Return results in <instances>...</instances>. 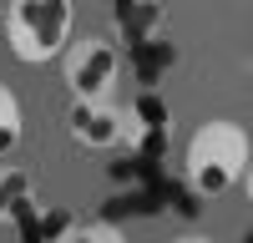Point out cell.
Listing matches in <instances>:
<instances>
[{"instance_id": "cell-10", "label": "cell", "mask_w": 253, "mask_h": 243, "mask_svg": "<svg viewBox=\"0 0 253 243\" xmlns=\"http://www.w3.org/2000/svg\"><path fill=\"white\" fill-rule=\"evenodd\" d=\"M0 20H5V5H0Z\"/></svg>"}, {"instance_id": "cell-4", "label": "cell", "mask_w": 253, "mask_h": 243, "mask_svg": "<svg viewBox=\"0 0 253 243\" xmlns=\"http://www.w3.org/2000/svg\"><path fill=\"white\" fill-rule=\"evenodd\" d=\"M66 137L81 152H117L137 142V112L122 101H71Z\"/></svg>"}, {"instance_id": "cell-1", "label": "cell", "mask_w": 253, "mask_h": 243, "mask_svg": "<svg viewBox=\"0 0 253 243\" xmlns=\"http://www.w3.org/2000/svg\"><path fill=\"white\" fill-rule=\"evenodd\" d=\"M253 162V137L243 122L233 117H208L203 127L187 137V152H182V172H187V188L198 198H223L233 193L243 172Z\"/></svg>"}, {"instance_id": "cell-7", "label": "cell", "mask_w": 253, "mask_h": 243, "mask_svg": "<svg viewBox=\"0 0 253 243\" xmlns=\"http://www.w3.org/2000/svg\"><path fill=\"white\" fill-rule=\"evenodd\" d=\"M61 243H126V233L117 228V223H76Z\"/></svg>"}, {"instance_id": "cell-3", "label": "cell", "mask_w": 253, "mask_h": 243, "mask_svg": "<svg viewBox=\"0 0 253 243\" xmlns=\"http://www.w3.org/2000/svg\"><path fill=\"white\" fill-rule=\"evenodd\" d=\"M61 81H66L71 101H117V81H122L117 40L101 36V31L71 36L66 56H61Z\"/></svg>"}, {"instance_id": "cell-5", "label": "cell", "mask_w": 253, "mask_h": 243, "mask_svg": "<svg viewBox=\"0 0 253 243\" xmlns=\"http://www.w3.org/2000/svg\"><path fill=\"white\" fill-rule=\"evenodd\" d=\"M20 132H26V112H20V96L0 81V162L20 147Z\"/></svg>"}, {"instance_id": "cell-6", "label": "cell", "mask_w": 253, "mask_h": 243, "mask_svg": "<svg viewBox=\"0 0 253 243\" xmlns=\"http://www.w3.org/2000/svg\"><path fill=\"white\" fill-rule=\"evenodd\" d=\"M15 202H31V177L0 162V218H15Z\"/></svg>"}, {"instance_id": "cell-8", "label": "cell", "mask_w": 253, "mask_h": 243, "mask_svg": "<svg viewBox=\"0 0 253 243\" xmlns=\"http://www.w3.org/2000/svg\"><path fill=\"white\" fill-rule=\"evenodd\" d=\"M172 243H218V238H213V233H177Z\"/></svg>"}, {"instance_id": "cell-2", "label": "cell", "mask_w": 253, "mask_h": 243, "mask_svg": "<svg viewBox=\"0 0 253 243\" xmlns=\"http://www.w3.org/2000/svg\"><path fill=\"white\" fill-rule=\"evenodd\" d=\"M5 46L20 66H46V61H61L76 36V10L66 0H10L5 5Z\"/></svg>"}, {"instance_id": "cell-9", "label": "cell", "mask_w": 253, "mask_h": 243, "mask_svg": "<svg viewBox=\"0 0 253 243\" xmlns=\"http://www.w3.org/2000/svg\"><path fill=\"white\" fill-rule=\"evenodd\" d=\"M243 193H248V202H253V162H248V172H243Z\"/></svg>"}]
</instances>
